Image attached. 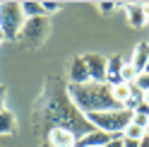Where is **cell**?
<instances>
[{
    "mask_svg": "<svg viewBox=\"0 0 149 147\" xmlns=\"http://www.w3.org/2000/svg\"><path fill=\"white\" fill-rule=\"evenodd\" d=\"M39 121L46 125V133L51 128H68L70 133L82 137L94 130L89 118L70 99L68 85L60 77H48V82H46V89L39 99Z\"/></svg>",
    "mask_w": 149,
    "mask_h": 147,
    "instance_id": "1",
    "label": "cell"
},
{
    "mask_svg": "<svg viewBox=\"0 0 149 147\" xmlns=\"http://www.w3.org/2000/svg\"><path fill=\"white\" fill-rule=\"evenodd\" d=\"M70 99L84 116L111 111V108H123L113 99V89L108 82H87V85H68Z\"/></svg>",
    "mask_w": 149,
    "mask_h": 147,
    "instance_id": "2",
    "label": "cell"
},
{
    "mask_svg": "<svg viewBox=\"0 0 149 147\" xmlns=\"http://www.w3.org/2000/svg\"><path fill=\"white\" fill-rule=\"evenodd\" d=\"M48 36H51V17L41 15V17L24 20L19 34H17V41H19L22 48H39V46L46 43Z\"/></svg>",
    "mask_w": 149,
    "mask_h": 147,
    "instance_id": "3",
    "label": "cell"
},
{
    "mask_svg": "<svg viewBox=\"0 0 149 147\" xmlns=\"http://www.w3.org/2000/svg\"><path fill=\"white\" fill-rule=\"evenodd\" d=\"M87 118L96 130H104L108 135H123V130L132 123V111L130 108H111V111L89 113Z\"/></svg>",
    "mask_w": 149,
    "mask_h": 147,
    "instance_id": "4",
    "label": "cell"
},
{
    "mask_svg": "<svg viewBox=\"0 0 149 147\" xmlns=\"http://www.w3.org/2000/svg\"><path fill=\"white\" fill-rule=\"evenodd\" d=\"M22 24H24V15L19 3H0V32L5 39H17Z\"/></svg>",
    "mask_w": 149,
    "mask_h": 147,
    "instance_id": "5",
    "label": "cell"
},
{
    "mask_svg": "<svg viewBox=\"0 0 149 147\" xmlns=\"http://www.w3.org/2000/svg\"><path fill=\"white\" fill-rule=\"evenodd\" d=\"M84 63L89 70L91 82H106V70H108V58L101 56V53H84Z\"/></svg>",
    "mask_w": 149,
    "mask_h": 147,
    "instance_id": "6",
    "label": "cell"
},
{
    "mask_svg": "<svg viewBox=\"0 0 149 147\" xmlns=\"http://www.w3.org/2000/svg\"><path fill=\"white\" fill-rule=\"evenodd\" d=\"M77 140L79 137L70 133L68 128H51L46 133V145L48 147H77Z\"/></svg>",
    "mask_w": 149,
    "mask_h": 147,
    "instance_id": "7",
    "label": "cell"
},
{
    "mask_svg": "<svg viewBox=\"0 0 149 147\" xmlns=\"http://www.w3.org/2000/svg\"><path fill=\"white\" fill-rule=\"evenodd\" d=\"M87 82H91L87 63L82 56H74L68 65V85H87Z\"/></svg>",
    "mask_w": 149,
    "mask_h": 147,
    "instance_id": "8",
    "label": "cell"
},
{
    "mask_svg": "<svg viewBox=\"0 0 149 147\" xmlns=\"http://www.w3.org/2000/svg\"><path fill=\"white\" fill-rule=\"evenodd\" d=\"M125 7V17L132 29H142L147 24V17H144V3H127L123 5Z\"/></svg>",
    "mask_w": 149,
    "mask_h": 147,
    "instance_id": "9",
    "label": "cell"
},
{
    "mask_svg": "<svg viewBox=\"0 0 149 147\" xmlns=\"http://www.w3.org/2000/svg\"><path fill=\"white\" fill-rule=\"evenodd\" d=\"M125 63H127V60H123L120 56H111V58H108L106 82H108L111 87H113V85H120V82H123V68H125Z\"/></svg>",
    "mask_w": 149,
    "mask_h": 147,
    "instance_id": "10",
    "label": "cell"
},
{
    "mask_svg": "<svg viewBox=\"0 0 149 147\" xmlns=\"http://www.w3.org/2000/svg\"><path fill=\"white\" fill-rule=\"evenodd\" d=\"M147 60H149V41H139L137 46H135V53L130 56V65H132L139 75L144 72V68H147Z\"/></svg>",
    "mask_w": 149,
    "mask_h": 147,
    "instance_id": "11",
    "label": "cell"
},
{
    "mask_svg": "<svg viewBox=\"0 0 149 147\" xmlns=\"http://www.w3.org/2000/svg\"><path fill=\"white\" fill-rule=\"evenodd\" d=\"M111 137L113 135H108V133H104V130H91V133H87V135H82L79 140H77V147H104V145H108L111 142Z\"/></svg>",
    "mask_w": 149,
    "mask_h": 147,
    "instance_id": "12",
    "label": "cell"
},
{
    "mask_svg": "<svg viewBox=\"0 0 149 147\" xmlns=\"http://www.w3.org/2000/svg\"><path fill=\"white\" fill-rule=\"evenodd\" d=\"M12 133H17V116L10 108H5L0 113V135H12Z\"/></svg>",
    "mask_w": 149,
    "mask_h": 147,
    "instance_id": "13",
    "label": "cell"
},
{
    "mask_svg": "<svg viewBox=\"0 0 149 147\" xmlns=\"http://www.w3.org/2000/svg\"><path fill=\"white\" fill-rule=\"evenodd\" d=\"M113 89V99L118 102V106H127V102H130V85L127 82H120V85H113L111 87Z\"/></svg>",
    "mask_w": 149,
    "mask_h": 147,
    "instance_id": "14",
    "label": "cell"
},
{
    "mask_svg": "<svg viewBox=\"0 0 149 147\" xmlns=\"http://www.w3.org/2000/svg\"><path fill=\"white\" fill-rule=\"evenodd\" d=\"M123 137L125 140H135V142H142L144 137H147V130L144 128H139V125H135V123H130L125 130H123Z\"/></svg>",
    "mask_w": 149,
    "mask_h": 147,
    "instance_id": "15",
    "label": "cell"
},
{
    "mask_svg": "<svg viewBox=\"0 0 149 147\" xmlns=\"http://www.w3.org/2000/svg\"><path fill=\"white\" fill-rule=\"evenodd\" d=\"M19 5H22V15H24V20H29V17H41V15H46L41 3H19Z\"/></svg>",
    "mask_w": 149,
    "mask_h": 147,
    "instance_id": "16",
    "label": "cell"
},
{
    "mask_svg": "<svg viewBox=\"0 0 149 147\" xmlns=\"http://www.w3.org/2000/svg\"><path fill=\"white\" fill-rule=\"evenodd\" d=\"M135 85L142 89V92H149V75H147V72H142V75L135 80Z\"/></svg>",
    "mask_w": 149,
    "mask_h": 147,
    "instance_id": "17",
    "label": "cell"
},
{
    "mask_svg": "<svg viewBox=\"0 0 149 147\" xmlns=\"http://www.w3.org/2000/svg\"><path fill=\"white\" fill-rule=\"evenodd\" d=\"M104 147H125V137L123 135H113V137H111V142L104 145Z\"/></svg>",
    "mask_w": 149,
    "mask_h": 147,
    "instance_id": "18",
    "label": "cell"
},
{
    "mask_svg": "<svg viewBox=\"0 0 149 147\" xmlns=\"http://www.w3.org/2000/svg\"><path fill=\"white\" fill-rule=\"evenodd\" d=\"M43 5V12L46 15H51V12H58L60 10V3H41Z\"/></svg>",
    "mask_w": 149,
    "mask_h": 147,
    "instance_id": "19",
    "label": "cell"
},
{
    "mask_svg": "<svg viewBox=\"0 0 149 147\" xmlns=\"http://www.w3.org/2000/svg\"><path fill=\"white\" fill-rule=\"evenodd\" d=\"M116 7H118L116 3H99V10H101V12H113Z\"/></svg>",
    "mask_w": 149,
    "mask_h": 147,
    "instance_id": "20",
    "label": "cell"
},
{
    "mask_svg": "<svg viewBox=\"0 0 149 147\" xmlns=\"http://www.w3.org/2000/svg\"><path fill=\"white\" fill-rule=\"evenodd\" d=\"M132 113H139V116H147V118H149V106H147V104L142 102V104H139V106L135 108V111H132Z\"/></svg>",
    "mask_w": 149,
    "mask_h": 147,
    "instance_id": "21",
    "label": "cell"
},
{
    "mask_svg": "<svg viewBox=\"0 0 149 147\" xmlns=\"http://www.w3.org/2000/svg\"><path fill=\"white\" fill-rule=\"evenodd\" d=\"M139 147H149V137H144V140L139 142Z\"/></svg>",
    "mask_w": 149,
    "mask_h": 147,
    "instance_id": "22",
    "label": "cell"
},
{
    "mask_svg": "<svg viewBox=\"0 0 149 147\" xmlns=\"http://www.w3.org/2000/svg\"><path fill=\"white\" fill-rule=\"evenodd\" d=\"M3 111H5V99L0 97V113H3Z\"/></svg>",
    "mask_w": 149,
    "mask_h": 147,
    "instance_id": "23",
    "label": "cell"
},
{
    "mask_svg": "<svg viewBox=\"0 0 149 147\" xmlns=\"http://www.w3.org/2000/svg\"><path fill=\"white\" fill-rule=\"evenodd\" d=\"M144 17H147V22H149V3L144 5Z\"/></svg>",
    "mask_w": 149,
    "mask_h": 147,
    "instance_id": "24",
    "label": "cell"
},
{
    "mask_svg": "<svg viewBox=\"0 0 149 147\" xmlns=\"http://www.w3.org/2000/svg\"><path fill=\"white\" fill-rule=\"evenodd\" d=\"M144 104L149 106V92H144Z\"/></svg>",
    "mask_w": 149,
    "mask_h": 147,
    "instance_id": "25",
    "label": "cell"
},
{
    "mask_svg": "<svg viewBox=\"0 0 149 147\" xmlns=\"http://www.w3.org/2000/svg\"><path fill=\"white\" fill-rule=\"evenodd\" d=\"M0 97H5V85H0Z\"/></svg>",
    "mask_w": 149,
    "mask_h": 147,
    "instance_id": "26",
    "label": "cell"
},
{
    "mask_svg": "<svg viewBox=\"0 0 149 147\" xmlns=\"http://www.w3.org/2000/svg\"><path fill=\"white\" fill-rule=\"evenodd\" d=\"M144 72H147V75H149V60H147V68H144Z\"/></svg>",
    "mask_w": 149,
    "mask_h": 147,
    "instance_id": "27",
    "label": "cell"
},
{
    "mask_svg": "<svg viewBox=\"0 0 149 147\" xmlns=\"http://www.w3.org/2000/svg\"><path fill=\"white\" fill-rule=\"evenodd\" d=\"M147 137H149V123H147Z\"/></svg>",
    "mask_w": 149,
    "mask_h": 147,
    "instance_id": "28",
    "label": "cell"
},
{
    "mask_svg": "<svg viewBox=\"0 0 149 147\" xmlns=\"http://www.w3.org/2000/svg\"><path fill=\"white\" fill-rule=\"evenodd\" d=\"M41 147H46V142H43V145H41Z\"/></svg>",
    "mask_w": 149,
    "mask_h": 147,
    "instance_id": "29",
    "label": "cell"
},
{
    "mask_svg": "<svg viewBox=\"0 0 149 147\" xmlns=\"http://www.w3.org/2000/svg\"><path fill=\"white\" fill-rule=\"evenodd\" d=\"M147 27H149V22H147Z\"/></svg>",
    "mask_w": 149,
    "mask_h": 147,
    "instance_id": "30",
    "label": "cell"
},
{
    "mask_svg": "<svg viewBox=\"0 0 149 147\" xmlns=\"http://www.w3.org/2000/svg\"><path fill=\"white\" fill-rule=\"evenodd\" d=\"M46 147H48V145H46Z\"/></svg>",
    "mask_w": 149,
    "mask_h": 147,
    "instance_id": "31",
    "label": "cell"
},
{
    "mask_svg": "<svg viewBox=\"0 0 149 147\" xmlns=\"http://www.w3.org/2000/svg\"><path fill=\"white\" fill-rule=\"evenodd\" d=\"M0 147H3V145H0Z\"/></svg>",
    "mask_w": 149,
    "mask_h": 147,
    "instance_id": "32",
    "label": "cell"
}]
</instances>
